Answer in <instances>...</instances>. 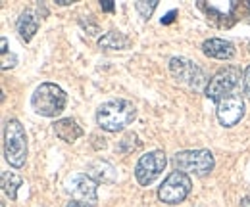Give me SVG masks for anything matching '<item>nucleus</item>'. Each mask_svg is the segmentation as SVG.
Segmentation results:
<instances>
[{"instance_id":"nucleus-17","label":"nucleus","mask_w":250,"mask_h":207,"mask_svg":"<svg viewBox=\"0 0 250 207\" xmlns=\"http://www.w3.org/2000/svg\"><path fill=\"white\" fill-rule=\"evenodd\" d=\"M20 186H23V180H21L20 175H16V173H12V171H4V173H2V190H4V194H6L12 202L18 198Z\"/></svg>"},{"instance_id":"nucleus-21","label":"nucleus","mask_w":250,"mask_h":207,"mask_svg":"<svg viewBox=\"0 0 250 207\" xmlns=\"http://www.w3.org/2000/svg\"><path fill=\"white\" fill-rule=\"evenodd\" d=\"M139 146H141V142H139V136H137L135 132H127V134L124 136V140L120 142L118 150H120V151H124V153H129V151L137 150Z\"/></svg>"},{"instance_id":"nucleus-11","label":"nucleus","mask_w":250,"mask_h":207,"mask_svg":"<svg viewBox=\"0 0 250 207\" xmlns=\"http://www.w3.org/2000/svg\"><path fill=\"white\" fill-rule=\"evenodd\" d=\"M202 52L208 58L231 59L235 56V46L229 40H223V38H208V40L202 42Z\"/></svg>"},{"instance_id":"nucleus-2","label":"nucleus","mask_w":250,"mask_h":207,"mask_svg":"<svg viewBox=\"0 0 250 207\" xmlns=\"http://www.w3.org/2000/svg\"><path fill=\"white\" fill-rule=\"evenodd\" d=\"M4 157L6 161L20 169L27 159V134L18 119H8L4 127Z\"/></svg>"},{"instance_id":"nucleus-25","label":"nucleus","mask_w":250,"mask_h":207,"mask_svg":"<svg viewBox=\"0 0 250 207\" xmlns=\"http://www.w3.org/2000/svg\"><path fill=\"white\" fill-rule=\"evenodd\" d=\"M65 207H93V206H89V204H85V202H77V200H71L69 204Z\"/></svg>"},{"instance_id":"nucleus-7","label":"nucleus","mask_w":250,"mask_h":207,"mask_svg":"<svg viewBox=\"0 0 250 207\" xmlns=\"http://www.w3.org/2000/svg\"><path fill=\"white\" fill-rule=\"evenodd\" d=\"M239 83H241V69L235 65H225L210 79L206 87V96L218 104L219 100L231 96L233 90L239 87Z\"/></svg>"},{"instance_id":"nucleus-6","label":"nucleus","mask_w":250,"mask_h":207,"mask_svg":"<svg viewBox=\"0 0 250 207\" xmlns=\"http://www.w3.org/2000/svg\"><path fill=\"white\" fill-rule=\"evenodd\" d=\"M190 188H192V180L187 173L173 171L158 188V198H160V202H164L167 206H177L187 200Z\"/></svg>"},{"instance_id":"nucleus-18","label":"nucleus","mask_w":250,"mask_h":207,"mask_svg":"<svg viewBox=\"0 0 250 207\" xmlns=\"http://www.w3.org/2000/svg\"><path fill=\"white\" fill-rule=\"evenodd\" d=\"M229 14L233 16L235 21H247V23H250V2H247V0H243V2H239V0L231 2Z\"/></svg>"},{"instance_id":"nucleus-14","label":"nucleus","mask_w":250,"mask_h":207,"mask_svg":"<svg viewBox=\"0 0 250 207\" xmlns=\"http://www.w3.org/2000/svg\"><path fill=\"white\" fill-rule=\"evenodd\" d=\"M16 27H18L20 38H21L23 42H29L33 37H35V33L39 31V18L33 14L31 10H25V12L20 16Z\"/></svg>"},{"instance_id":"nucleus-5","label":"nucleus","mask_w":250,"mask_h":207,"mask_svg":"<svg viewBox=\"0 0 250 207\" xmlns=\"http://www.w3.org/2000/svg\"><path fill=\"white\" fill-rule=\"evenodd\" d=\"M169 71L179 83H183V85H187V87L194 90L206 89L208 83H210L206 73H204V69L188 58H181V56L179 58L177 56L171 58L169 59Z\"/></svg>"},{"instance_id":"nucleus-16","label":"nucleus","mask_w":250,"mask_h":207,"mask_svg":"<svg viewBox=\"0 0 250 207\" xmlns=\"http://www.w3.org/2000/svg\"><path fill=\"white\" fill-rule=\"evenodd\" d=\"M198 8L208 16V19H210L214 25H218L219 29H231V27L235 25V19H233L231 14H223V12L216 10L214 6H208L206 2H198Z\"/></svg>"},{"instance_id":"nucleus-10","label":"nucleus","mask_w":250,"mask_h":207,"mask_svg":"<svg viewBox=\"0 0 250 207\" xmlns=\"http://www.w3.org/2000/svg\"><path fill=\"white\" fill-rule=\"evenodd\" d=\"M216 115L218 121L223 127H235L241 119L245 117V100L241 94H231L223 100L218 102V108H216Z\"/></svg>"},{"instance_id":"nucleus-24","label":"nucleus","mask_w":250,"mask_h":207,"mask_svg":"<svg viewBox=\"0 0 250 207\" xmlns=\"http://www.w3.org/2000/svg\"><path fill=\"white\" fill-rule=\"evenodd\" d=\"M175 16H177V10H171V12H167L164 18H162V23L164 25H167V23H171L173 19H175Z\"/></svg>"},{"instance_id":"nucleus-3","label":"nucleus","mask_w":250,"mask_h":207,"mask_svg":"<svg viewBox=\"0 0 250 207\" xmlns=\"http://www.w3.org/2000/svg\"><path fill=\"white\" fill-rule=\"evenodd\" d=\"M67 104V94L54 83L39 85L31 96L33 110L42 117H56L63 112Z\"/></svg>"},{"instance_id":"nucleus-8","label":"nucleus","mask_w":250,"mask_h":207,"mask_svg":"<svg viewBox=\"0 0 250 207\" xmlns=\"http://www.w3.org/2000/svg\"><path fill=\"white\" fill-rule=\"evenodd\" d=\"M166 163H167V159H166V153L162 150H154V151L145 153L137 161V165H135V178H137V182L141 186L152 184L162 175V171L166 169Z\"/></svg>"},{"instance_id":"nucleus-4","label":"nucleus","mask_w":250,"mask_h":207,"mask_svg":"<svg viewBox=\"0 0 250 207\" xmlns=\"http://www.w3.org/2000/svg\"><path fill=\"white\" fill-rule=\"evenodd\" d=\"M173 167L181 173H194L198 177H204L214 171L216 159L210 150H185L173 155Z\"/></svg>"},{"instance_id":"nucleus-1","label":"nucleus","mask_w":250,"mask_h":207,"mask_svg":"<svg viewBox=\"0 0 250 207\" xmlns=\"http://www.w3.org/2000/svg\"><path fill=\"white\" fill-rule=\"evenodd\" d=\"M135 117H137L135 104L129 100H124V98L104 102L96 110V123L100 125V129H104L108 132L124 131L127 125H131L135 121Z\"/></svg>"},{"instance_id":"nucleus-26","label":"nucleus","mask_w":250,"mask_h":207,"mask_svg":"<svg viewBox=\"0 0 250 207\" xmlns=\"http://www.w3.org/2000/svg\"><path fill=\"white\" fill-rule=\"evenodd\" d=\"M239 207H250V198H243V200H241V206Z\"/></svg>"},{"instance_id":"nucleus-27","label":"nucleus","mask_w":250,"mask_h":207,"mask_svg":"<svg viewBox=\"0 0 250 207\" xmlns=\"http://www.w3.org/2000/svg\"><path fill=\"white\" fill-rule=\"evenodd\" d=\"M56 2H58L60 6H69V4H71V0H56Z\"/></svg>"},{"instance_id":"nucleus-13","label":"nucleus","mask_w":250,"mask_h":207,"mask_svg":"<svg viewBox=\"0 0 250 207\" xmlns=\"http://www.w3.org/2000/svg\"><path fill=\"white\" fill-rule=\"evenodd\" d=\"M54 132H56V136L60 140H63V142H75L77 138L83 136V129L79 127V123L75 119L71 117L58 119L54 123Z\"/></svg>"},{"instance_id":"nucleus-19","label":"nucleus","mask_w":250,"mask_h":207,"mask_svg":"<svg viewBox=\"0 0 250 207\" xmlns=\"http://www.w3.org/2000/svg\"><path fill=\"white\" fill-rule=\"evenodd\" d=\"M0 54H2V69H4V71L16 67L18 56H16L14 52H8V40H6V37L0 38Z\"/></svg>"},{"instance_id":"nucleus-9","label":"nucleus","mask_w":250,"mask_h":207,"mask_svg":"<svg viewBox=\"0 0 250 207\" xmlns=\"http://www.w3.org/2000/svg\"><path fill=\"white\" fill-rule=\"evenodd\" d=\"M96 188H98V182L93 180L89 175H83V173L71 175V177H67V180H65V190L73 196V200L85 202V204H89V206L93 207L98 202Z\"/></svg>"},{"instance_id":"nucleus-23","label":"nucleus","mask_w":250,"mask_h":207,"mask_svg":"<svg viewBox=\"0 0 250 207\" xmlns=\"http://www.w3.org/2000/svg\"><path fill=\"white\" fill-rule=\"evenodd\" d=\"M100 8H102V12H114L116 10V6H114L112 0H102L100 2Z\"/></svg>"},{"instance_id":"nucleus-15","label":"nucleus","mask_w":250,"mask_h":207,"mask_svg":"<svg viewBox=\"0 0 250 207\" xmlns=\"http://www.w3.org/2000/svg\"><path fill=\"white\" fill-rule=\"evenodd\" d=\"M98 46L104 50H125L131 46V38L122 31H108L98 38Z\"/></svg>"},{"instance_id":"nucleus-22","label":"nucleus","mask_w":250,"mask_h":207,"mask_svg":"<svg viewBox=\"0 0 250 207\" xmlns=\"http://www.w3.org/2000/svg\"><path fill=\"white\" fill-rule=\"evenodd\" d=\"M243 81H245V94L249 96L250 100V65L245 69V75H243Z\"/></svg>"},{"instance_id":"nucleus-12","label":"nucleus","mask_w":250,"mask_h":207,"mask_svg":"<svg viewBox=\"0 0 250 207\" xmlns=\"http://www.w3.org/2000/svg\"><path fill=\"white\" fill-rule=\"evenodd\" d=\"M87 175L96 182H102V184H112L118 178L116 167L110 161H104V159H94L93 163H89Z\"/></svg>"},{"instance_id":"nucleus-20","label":"nucleus","mask_w":250,"mask_h":207,"mask_svg":"<svg viewBox=\"0 0 250 207\" xmlns=\"http://www.w3.org/2000/svg\"><path fill=\"white\" fill-rule=\"evenodd\" d=\"M156 8H158V0H139V2H135V10L145 19H150V16L154 14Z\"/></svg>"}]
</instances>
